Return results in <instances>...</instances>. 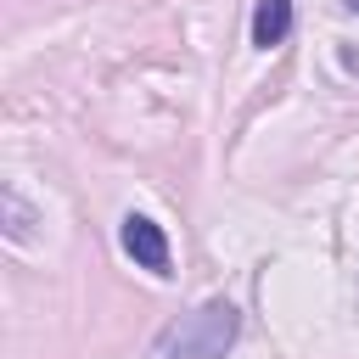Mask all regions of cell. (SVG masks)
I'll list each match as a JSON object with an SVG mask.
<instances>
[{
    "mask_svg": "<svg viewBox=\"0 0 359 359\" xmlns=\"http://www.w3.org/2000/svg\"><path fill=\"white\" fill-rule=\"evenodd\" d=\"M236 325H241V314L224 297H213L157 337V359H224V348L236 342Z\"/></svg>",
    "mask_w": 359,
    "mask_h": 359,
    "instance_id": "1",
    "label": "cell"
},
{
    "mask_svg": "<svg viewBox=\"0 0 359 359\" xmlns=\"http://www.w3.org/2000/svg\"><path fill=\"white\" fill-rule=\"evenodd\" d=\"M123 252H129L140 269L168 275V236H163V224H151L146 213H129V219H123Z\"/></svg>",
    "mask_w": 359,
    "mask_h": 359,
    "instance_id": "2",
    "label": "cell"
},
{
    "mask_svg": "<svg viewBox=\"0 0 359 359\" xmlns=\"http://www.w3.org/2000/svg\"><path fill=\"white\" fill-rule=\"evenodd\" d=\"M286 34H292V0H258V11H252V45L269 50Z\"/></svg>",
    "mask_w": 359,
    "mask_h": 359,
    "instance_id": "3",
    "label": "cell"
},
{
    "mask_svg": "<svg viewBox=\"0 0 359 359\" xmlns=\"http://www.w3.org/2000/svg\"><path fill=\"white\" fill-rule=\"evenodd\" d=\"M6 213H11V236L22 241V236H28V213H22V202H17V191L6 196Z\"/></svg>",
    "mask_w": 359,
    "mask_h": 359,
    "instance_id": "4",
    "label": "cell"
}]
</instances>
